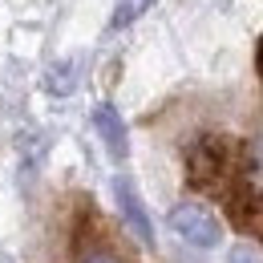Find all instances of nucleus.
Instances as JSON below:
<instances>
[{
  "label": "nucleus",
  "instance_id": "7",
  "mask_svg": "<svg viewBox=\"0 0 263 263\" xmlns=\"http://www.w3.org/2000/svg\"><path fill=\"white\" fill-rule=\"evenodd\" d=\"M227 263H263V255L251 247V243H239V247H231V259Z\"/></svg>",
  "mask_w": 263,
  "mask_h": 263
},
{
  "label": "nucleus",
  "instance_id": "4",
  "mask_svg": "<svg viewBox=\"0 0 263 263\" xmlns=\"http://www.w3.org/2000/svg\"><path fill=\"white\" fill-rule=\"evenodd\" d=\"M93 130H98L101 146H105V154H109L114 162H122V158L130 154V134H126V122H122V114H118L109 101H101L98 109H93Z\"/></svg>",
  "mask_w": 263,
  "mask_h": 263
},
{
  "label": "nucleus",
  "instance_id": "2",
  "mask_svg": "<svg viewBox=\"0 0 263 263\" xmlns=\"http://www.w3.org/2000/svg\"><path fill=\"white\" fill-rule=\"evenodd\" d=\"M170 231L178 239H186L191 247H219V239H223L219 219L206 206H198V202H178L170 211Z\"/></svg>",
  "mask_w": 263,
  "mask_h": 263
},
{
  "label": "nucleus",
  "instance_id": "5",
  "mask_svg": "<svg viewBox=\"0 0 263 263\" xmlns=\"http://www.w3.org/2000/svg\"><path fill=\"white\" fill-rule=\"evenodd\" d=\"M77 81H81V61L77 57H69V61H57V65L45 73V93H57V98H65L77 89Z\"/></svg>",
  "mask_w": 263,
  "mask_h": 263
},
{
  "label": "nucleus",
  "instance_id": "1",
  "mask_svg": "<svg viewBox=\"0 0 263 263\" xmlns=\"http://www.w3.org/2000/svg\"><path fill=\"white\" fill-rule=\"evenodd\" d=\"M186 178L198 191H227L231 178H239V146L231 138H202L186 154Z\"/></svg>",
  "mask_w": 263,
  "mask_h": 263
},
{
  "label": "nucleus",
  "instance_id": "9",
  "mask_svg": "<svg viewBox=\"0 0 263 263\" xmlns=\"http://www.w3.org/2000/svg\"><path fill=\"white\" fill-rule=\"evenodd\" d=\"M255 170H259V178H263V138H259V146H255Z\"/></svg>",
  "mask_w": 263,
  "mask_h": 263
},
{
  "label": "nucleus",
  "instance_id": "8",
  "mask_svg": "<svg viewBox=\"0 0 263 263\" xmlns=\"http://www.w3.org/2000/svg\"><path fill=\"white\" fill-rule=\"evenodd\" d=\"M81 263H118V259H114L109 251H89V255H85Z\"/></svg>",
  "mask_w": 263,
  "mask_h": 263
},
{
  "label": "nucleus",
  "instance_id": "6",
  "mask_svg": "<svg viewBox=\"0 0 263 263\" xmlns=\"http://www.w3.org/2000/svg\"><path fill=\"white\" fill-rule=\"evenodd\" d=\"M146 8H154V0H118V8H114V16H109V29H126V25H134Z\"/></svg>",
  "mask_w": 263,
  "mask_h": 263
},
{
  "label": "nucleus",
  "instance_id": "3",
  "mask_svg": "<svg viewBox=\"0 0 263 263\" xmlns=\"http://www.w3.org/2000/svg\"><path fill=\"white\" fill-rule=\"evenodd\" d=\"M114 198H118V211H122L126 227L138 235V243L154 247V223H150V215H146V202H142V195L134 191V182L126 178V174H118V178H114Z\"/></svg>",
  "mask_w": 263,
  "mask_h": 263
}]
</instances>
